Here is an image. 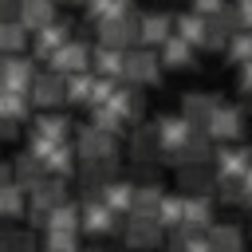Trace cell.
<instances>
[{
  "mask_svg": "<svg viewBox=\"0 0 252 252\" xmlns=\"http://www.w3.org/2000/svg\"><path fill=\"white\" fill-rule=\"evenodd\" d=\"M63 4H79V0H63Z\"/></svg>",
  "mask_w": 252,
  "mask_h": 252,
  "instance_id": "cell-22",
  "label": "cell"
},
{
  "mask_svg": "<svg viewBox=\"0 0 252 252\" xmlns=\"http://www.w3.org/2000/svg\"><path fill=\"white\" fill-rule=\"evenodd\" d=\"M32 98H35L39 106H55L59 98H67V79L55 75V71L35 75V79H32Z\"/></svg>",
  "mask_w": 252,
  "mask_h": 252,
  "instance_id": "cell-5",
  "label": "cell"
},
{
  "mask_svg": "<svg viewBox=\"0 0 252 252\" xmlns=\"http://www.w3.org/2000/svg\"><path fill=\"white\" fill-rule=\"evenodd\" d=\"M91 63H94V75H98V79H118V75L126 71V51H118V47H98V51L91 55Z\"/></svg>",
  "mask_w": 252,
  "mask_h": 252,
  "instance_id": "cell-11",
  "label": "cell"
},
{
  "mask_svg": "<svg viewBox=\"0 0 252 252\" xmlns=\"http://www.w3.org/2000/svg\"><path fill=\"white\" fill-rule=\"evenodd\" d=\"M67 32H71L67 24H47V28L35 35V51H39L43 59H51V55H55V51L67 43Z\"/></svg>",
  "mask_w": 252,
  "mask_h": 252,
  "instance_id": "cell-13",
  "label": "cell"
},
{
  "mask_svg": "<svg viewBox=\"0 0 252 252\" xmlns=\"http://www.w3.org/2000/svg\"><path fill=\"white\" fill-rule=\"evenodd\" d=\"M217 106H220V102H217L213 94L193 91V94H185V122H189V126H209V118H213Z\"/></svg>",
  "mask_w": 252,
  "mask_h": 252,
  "instance_id": "cell-9",
  "label": "cell"
},
{
  "mask_svg": "<svg viewBox=\"0 0 252 252\" xmlns=\"http://www.w3.org/2000/svg\"><path fill=\"white\" fill-rule=\"evenodd\" d=\"M79 158H87V161H110L114 158L110 134L94 130V126H83V134H79Z\"/></svg>",
  "mask_w": 252,
  "mask_h": 252,
  "instance_id": "cell-4",
  "label": "cell"
},
{
  "mask_svg": "<svg viewBox=\"0 0 252 252\" xmlns=\"http://www.w3.org/2000/svg\"><path fill=\"white\" fill-rule=\"evenodd\" d=\"M28 28L20 24V20H0V51H20L24 47V35Z\"/></svg>",
  "mask_w": 252,
  "mask_h": 252,
  "instance_id": "cell-16",
  "label": "cell"
},
{
  "mask_svg": "<svg viewBox=\"0 0 252 252\" xmlns=\"http://www.w3.org/2000/svg\"><path fill=\"white\" fill-rule=\"evenodd\" d=\"M228 55L244 67V63H252V32L248 28H240V32H232V39H228Z\"/></svg>",
  "mask_w": 252,
  "mask_h": 252,
  "instance_id": "cell-17",
  "label": "cell"
},
{
  "mask_svg": "<svg viewBox=\"0 0 252 252\" xmlns=\"http://www.w3.org/2000/svg\"><path fill=\"white\" fill-rule=\"evenodd\" d=\"M4 177H8V169H4V165H0V189H4Z\"/></svg>",
  "mask_w": 252,
  "mask_h": 252,
  "instance_id": "cell-21",
  "label": "cell"
},
{
  "mask_svg": "<svg viewBox=\"0 0 252 252\" xmlns=\"http://www.w3.org/2000/svg\"><path fill=\"white\" fill-rule=\"evenodd\" d=\"M224 8V0H193V12L197 16H217Z\"/></svg>",
  "mask_w": 252,
  "mask_h": 252,
  "instance_id": "cell-19",
  "label": "cell"
},
{
  "mask_svg": "<svg viewBox=\"0 0 252 252\" xmlns=\"http://www.w3.org/2000/svg\"><path fill=\"white\" fill-rule=\"evenodd\" d=\"M169 35H173V20H169L165 12H150V16H142V20H138V39H142L146 47H150V43H158V47H161Z\"/></svg>",
  "mask_w": 252,
  "mask_h": 252,
  "instance_id": "cell-7",
  "label": "cell"
},
{
  "mask_svg": "<svg viewBox=\"0 0 252 252\" xmlns=\"http://www.w3.org/2000/svg\"><path fill=\"white\" fill-rule=\"evenodd\" d=\"M161 59H158V51H126V71H122V79H130V83H154L158 75H161V67H158Z\"/></svg>",
  "mask_w": 252,
  "mask_h": 252,
  "instance_id": "cell-3",
  "label": "cell"
},
{
  "mask_svg": "<svg viewBox=\"0 0 252 252\" xmlns=\"http://www.w3.org/2000/svg\"><path fill=\"white\" fill-rule=\"evenodd\" d=\"M205 130H209L213 138H220V142H232V138H240V130H244V118H240V110H232V106H217Z\"/></svg>",
  "mask_w": 252,
  "mask_h": 252,
  "instance_id": "cell-6",
  "label": "cell"
},
{
  "mask_svg": "<svg viewBox=\"0 0 252 252\" xmlns=\"http://www.w3.org/2000/svg\"><path fill=\"white\" fill-rule=\"evenodd\" d=\"M240 91H252V63L240 67Z\"/></svg>",
  "mask_w": 252,
  "mask_h": 252,
  "instance_id": "cell-20",
  "label": "cell"
},
{
  "mask_svg": "<svg viewBox=\"0 0 252 252\" xmlns=\"http://www.w3.org/2000/svg\"><path fill=\"white\" fill-rule=\"evenodd\" d=\"M67 118L63 114H43V118H35V130H32V138H43V142H63L67 138Z\"/></svg>",
  "mask_w": 252,
  "mask_h": 252,
  "instance_id": "cell-14",
  "label": "cell"
},
{
  "mask_svg": "<svg viewBox=\"0 0 252 252\" xmlns=\"http://www.w3.org/2000/svg\"><path fill=\"white\" fill-rule=\"evenodd\" d=\"M87 63H91V51H87V43H63L55 55H51V71L55 75H79V71H87Z\"/></svg>",
  "mask_w": 252,
  "mask_h": 252,
  "instance_id": "cell-2",
  "label": "cell"
},
{
  "mask_svg": "<svg viewBox=\"0 0 252 252\" xmlns=\"http://www.w3.org/2000/svg\"><path fill=\"white\" fill-rule=\"evenodd\" d=\"M51 16H55L51 0H20V24L28 32H43L51 24Z\"/></svg>",
  "mask_w": 252,
  "mask_h": 252,
  "instance_id": "cell-10",
  "label": "cell"
},
{
  "mask_svg": "<svg viewBox=\"0 0 252 252\" xmlns=\"http://www.w3.org/2000/svg\"><path fill=\"white\" fill-rule=\"evenodd\" d=\"M91 91H94V75H91V71L67 75V98H71V102H91Z\"/></svg>",
  "mask_w": 252,
  "mask_h": 252,
  "instance_id": "cell-15",
  "label": "cell"
},
{
  "mask_svg": "<svg viewBox=\"0 0 252 252\" xmlns=\"http://www.w3.org/2000/svg\"><path fill=\"white\" fill-rule=\"evenodd\" d=\"M158 59L165 67H197V55H193V43H185L181 35H169L161 47H158Z\"/></svg>",
  "mask_w": 252,
  "mask_h": 252,
  "instance_id": "cell-8",
  "label": "cell"
},
{
  "mask_svg": "<svg viewBox=\"0 0 252 252\" xmlns=\"http://www.w3.org/2000/svg\"><path fill=\"white\" fill-rule=\"evenodd\" d=\"M16 205H20V189L16 185H4L0 189V213H16Z\"/></svg>",
  "mask_w": 252,
  "mask_h": 252,
  "instance_id": "cell-18",
  "label": "cell"
},
{
  "mask_svg": "<svg viewBox=\"0 0 252 252\" xmlns=\"http://www.w3.org/2000/svg\"><path fill=\"white\" fill-rule=\"evenodd\" d=\"M138 20H142V16H126V12L102 20V24H98V39H102V47H118V51H126V43L138 39Z\"/></svg>",
  "mask_w": 252,
  "mask_h": 252,
  "instance_id": "cell-1",
  "label": "cell"
},
{
  "mask_svg": "<svg viewBox=\"0 0 252 252\" xmlns=\"http://www.w3.org/2000/svg\"><path fill=\"white\" fill-rule=\"evenodd\" d=\"M173 35H181V39L193 43V47H197V43L205 47V16H197V12H193V16H189V12L177 16V20H173Z\"/></svg>",
  "mask_w": 252,
  "mask_h": 252,
  "instance_id": "cell-12",
  "label": "cell"
},
{
  "mask_svg": "<svg viewBox=\"0 0 252 252\" xmlns=\"http://www.w3.org/2000/svg\"><path fill=\"white\" fill-rule=\"evenodd\" d=\"M0 71H4V59H0Z\"/></svg>",
  "mask_w": 252,
  "mask_h": 252,
  "instance_id": "cell-23",
  "label": "cell"
}]
</instances>
